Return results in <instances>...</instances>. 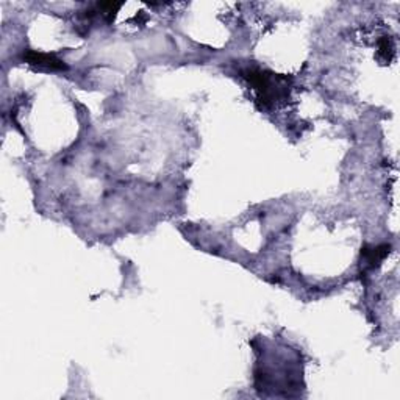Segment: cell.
Listing matches in <instances>:
<instances>
[{"label": "cell", "mask_w": 400, "mask_h": 400, "mask_svg": "<svg viewBox=\"0 0 400 400\" xmlns=\"http://www.w3.org/2000/svg\"><path fill=\"white\" fill-rule=\"evenodd\" d=\"M22 60L31 66L44 69V71H66L67 69L65 61L56 58L55 55L41 53L36 52V50H27V52H24Z\"/></svg>", "instance_id": "2"}, {"label": "cell", "mask_w": 400, "mask_h": 400, "mask_svg": "<svg viewBox=\"0 0 400 400\" xmlns=\"http://www.w3.org/2000/svg\"><path fill=\"white\" fill-rule=\"evenodd\" d=\"M242 77L253 88L262 106H274L285 100L290 92L286 78L262 71L260 67H246L242 71Z\"/></svg>", "instance_id": "1"}, {"label": "cell", "mask_w": 400, "mask_h": 400, "mask_svg": "<svg viewBox=\"0 0 400 400\" xmlns=\"http://www.w3.org/2000/svg\"><path fill=\"white\" fill-rule=\"evenodd\" d=\"M390 246L388 244H381V246H375V247H366L362 250V269L365 271H369V269L377 267L381 261H383L388 253H390Z\"/></svg>", "instance_id": "3"}]
</instances>
